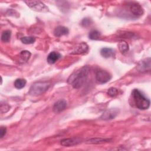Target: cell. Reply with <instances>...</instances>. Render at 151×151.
Wrapping results in <instances>:
<instances>
[{
	"instance_id": "ffe728a7",
	"label": "cell",
	"mask_w": 151,
	"mask_h": 151,
	"mask_svg": "<svg viewBox=\"0 0 151 151\" xmlns=\"http://www.w3.org/2000/svg\"><path fill=\"white\" fill-rule=\"evenodd\" d=\"M100 33L99 31L97 30H93L88 34L89 38L93 40H98L100 38Z\"/></svg>"
},
{
	"instance_id": "603a6c76",
	"label": "cell",
	"mask_w": 151,
	"mask_h": 151,
	"mask_svg": "<svg viewBox=\"0 0 151 151\" xmlns=\"http://www.w3.org/2000/svg\"><path fill=\"white\" fill-rule=\"evenodd\" d=\"M91 23H92V21L90 18H85L82 20L81 24L84 27H87L90 26L91 24Z\"/></svg>"
},
{
	"instance_id": "6da1fadb",
	"label": "cell",
	"mask_w": 151,
	"mask_h": 151,
	"mask_svg": "<svg viewBox=\"0 0 151 151\" xmlns=\"http://www.w3.org/2000/svg\"><path fill=\"white\" fill-rule=\"evenodd\" d=\"M89 68L84 66L74 72L67 80L68 84H71L74 88H81L85 84L89 73Z\"/></svg>"
},
{
	"instance_id": "30bf717a",
	"label": "cell",
	"mask_w": 151,
	"mask_h": 151,
	"mask_svg": "<svg viewBox=\"0 0 151 151\" xmlns=\"http://www.w3.org/2000/svg\"><path fill=\"white\" fill-rule=\"evenodd\" d=\"M67 107V102L64 99L57 101L53 106V111L55 113H59L65 109Z\"/></svg>"
},
{
	"instance_id": "4fadbf2b",
	"label": "cell",
	"mask_w": 151,
	"mask_h": 151,
	"mask_svg": "<svg viewBox=\"0 0 151 151\" xmlns=\"http://www.w3.org/2000/svg\"><path fill=\"white\" fill-rule=\"evenodd\" d=\"M61 57V54L59 52L52 51L47 56V61L50 64H54L56 61H57Z\"/></svg>"
},
{
	"instance_id": "52a82bcc",
	"label": "cell",
	"mask_w": 151,
	"mask_h": 151,
	"mask_svg": "<svg viewBox=\"0 0 151 151\" xmlns=\"http://www.w3.org/2000/svg\"><path fill=\"white\" fill-rule=\"evenodd\" d=\"M119 114V110L117 109H110L103 112L100 119L103 120H108L114 119Z\"/></svg>"
},
{
	"instance_id": "8fae6325",
	"label": "cell",
	"mask_w": 151,
	"mask_h": 151,
	"mask_svg": "<svg viewBox=\"0 0 151 151\" xmlns=\"http://www.w3.org/2000/svg\"><path fill=\"white\" fill-rule=\"evenodd\" d=\"M88 50V45L85 42H81L77 45V46L72 51V54H83L87 52Z\"/></svg>"
},
{
	"instance_id": "cb8c5ba5",
	"label": "cell",
	"mask_w": 151,
	"mask_h": 151,
	"mask_svg": "<svg viewBox=\"0 0 151 151\" xmlns=\"http://www.w3.org/2000/svg\"><path fill=\"white\" fill-rule=\"evenodd\" d=\"M9 109H10V106L7 104H2L1 106V111L2 113L7 112L9 110Z\"/></svg>"
},
{
	"instance_id": "2e32d148",
	"label": "cell",
	"mask_w": 151,
	"mask_h": 151,
	"mask_svg": "<svg viewBox=\"0 0 151 151\" xmlns=\"http://www.w3.org/2000/svg\"><path fill=\"white\" fill-rule=\"evenodd\" d=\"M118 47L120 51L123 54H124L125 52H127L129 49L128 44L124 41H120L118 44Z\"/></svg>"
},
{
	"instance_id": "d4e9b609",
	"label": "cell",
	"mask_w": 151,
	"mask_h": 151,
	"mask_svg": "<svg viewBox=\"0 0 151 151\" xmlns=\"http://www.w3.org/2000/svg\"><path fill=\"white\" fill-rule=\"evenodd\" d=\"M6 133V129L5 127L4 126H1V129H0V137L1 138H2Z\"/></svg>"
},
{
	"instance_id": "5b68a950",
	"label": "cell",
	"mask_w": 151,
	"mask_h": 151,
	"mask_svg": "<svg viewBox=\"0 0 151 151\" xmlns=\"http://www.w3.org/2000/svg\"><path fill=\"white\" fill-rule=\"evenodd\" d=\"M111 78L110 74L105 70H98L96 73V80L100 84H104Z\"/></svg>"
},
{
	"instance_id": "9a60e30c",
	"label": "cell",
	"mask_w": 151,
	"mask_h": 151,
	"mask_svg": "<svg viewBox=\"0 0 151 151\" xmlns=\"http://www.w3.org/2000/svg\"><path fill=\"white\" fill-rule=\"evenodd\" d=\"M111 140L110 139H104L101 137H95L89 139L86 141L87 144H102L109 142Z\"/></svg>"
},
{
	"instance_id": "8992f818",
	"label": "cell",
	"mask_w": 151,
	"mask_h": 151,
	"mask_svg": "<svg viewBox=\"0 0 151 151\" xmlns=\"http://www.w3.org/2000/svg\"><path fill=\"white\" fill-rule=\"evenodd\" d=\"M130 11L135 16H141L143 14V9L142 6L137 2H131L129 4Z\"/></svg>"
},
{
	"instance_id": "7402d4cb",
	"label": "cell",
	"mask_w": 151,
	"mask_h": 151,
	"mask_svg": "<svg viewBox=\"0 0 151 151\" xmlns=\"http://www.w3.org/2000/svg\"><path fill=\"white\" fill-rule=\"evenodd\" d=\"M118 90L114 87H110L107 91V94L110 97H115L118 95Z\"/></svg>"
},
{
	"instance_id": "7c38bea8",
	"label": "cell",
	"mask_w": 151,
	"mask_h": 151,
	"mask_svg": "<svg viewBox=\"0 0 151 151\" xmlns=\"http://www.w3.org/2000/svg\"><path fill=\"white\" fill-rule=\"evenodd\" d=\"M69 32V30L67 28L64 26H58L54 30V35L56 37H60L63 35H67Z\"/></svg>"
},
{
	"instance_id": "3957f363",
	"label": "cell",
	"mask_w": 151,
	"mask_h": 151,
	"mask_svg": "<svg viewBox=\"0 0 151 151\" xmlns=\"http://www.w3.org/2000/svg\"><path fill=\"white\" fill-rule=\"evenodd\" d=\"M51 84L47 81H38L30 87L29 94L32 96H38L44 94L50 87Z\"/></svg>"
},
{
	"instance_id": "44dd1931",
	"label": "cell",
	"mask_w": 151,
	"mask_h": 151,
	"mask_svg": "<svg viewBox=\"0 0 151 151\" xmlns=\"http://www.w3.org/2000/svg\"><path fill=\"white\" fill-rule=\"evenodd\" d=\"M19 55H20L21 58L22 60H24V61H27L29 60V57L31 56V53L28 51L24 50V51H22L20 52Z\"/></svg>"
},
{
	"instance_id": "7a4b0ae2",
	"label": "cell",
	"mask_w": 151,
	"mask_h": 151,
	"mask_svg": "<svg viewBox=\"0 0 151 151\" xmlns=\"http://www.w3.org/2000/svg\"><path fill=\"white\" fill-rule=\"evenodd\" d=\"M132 94L137 108L140 110H146L149 107L150 100L139 90L134 89Z\"/></svg>"
},
{
	"instance_id": "277c9868",
	"label": "cell",
	"mask_w": 151,
	"mask_h": 151,
	"mask_svg": "<svg viewBox=\"0 0 151 151\" xmlns=\"http://www.w3.org/2000/svg\"><path fill=\"white\" fill-rule=\"evenodd\" d=\"M25 3L34 11L39 12H47L49 11L48 8L40 1H25Z\"/></svg>"
},
{
	"instance_id": "5bb4252c",
	"label": "cell",
	"mask_w": 151,
	"mask_h": 151,
	"mask_svg": "<svg viewBox=\"0 0 151 151\" xmlns=\"http://www.w3.org/2000/svg\"><path fill=\"white\" fill-rule=\"evenodd\" d=\"M100 54L101 55L106 58L113 57L115 55V51L114 50L110 48H107L104 47L101 49L100 50Z\"/></svg>"
},
{
	"instance_id": "d6986e66",
	"label": "cell",
	"mask_w": 151,
	"mask_h": 151,
	"mask_svg": "<svg viewBox=\"0 0 151 151\" xmlns=\"http://www.w3.org/2000/svg\"><path fill=\"white\" fill-rule=\"evenodd\" d=\"M21 41L25 44H31L35 42V38L33 37H24L21 38Z\"/></svg>"
},
{
	"instance_id": "ba28073f",
	"label": "cell",
	"mask_w": 151,
	"mask_h": 151,
	"mask_svg": "<svg viewBox=\"0 0 151 151\" xmlns=\"http://www.w3.org/2000/svg\"><path fill=\"white\" fill-rule=\"evenodd\" d=\"M150 58L148 57L146 58L141 61L138 64L137 66V70L140 72H146V71H149L150 70V67H151V64H150Z\"/></svg>"
},
{
	"instance_id": "ac0fdd59",
	"label": "cell",
	"mask_w": 151,
	"mask_h": 151,
	"mask_svg": "<svg viewBox=\"0 0 151 151\" xmlns=\"http://www.w3.org/2000/svg\"><path fill=\"white\" fill-rule=\"evenodd\" d=\"M11 32L9 30L4 31L1 35V40L4 42H8L10 41Z\"/></svg>"
},
{
	"instance_id": "9c48e42d",
	"label": "cell",
	"mask_w": 151,
	"mask_h": 151,
	"mask_svg": "<svg viewBox=\"0 0 151 151\" xmlns=\"http://www.w3.org/2000/svg\"><path fill=\"white\" fill-rule=\"evenodd\" d=\"M81 142V139L78 137H71L64 139L61 140V145L63 146H72L74 145H76Z\"/></svg>"
},
{
	"instance_id": "e0dca14e",
	"label": "cell",
	"mask_w": 151,
	"mask_h": 151,
	"mask_svg": "<svg viewBox=\"0 0 151 151\" xmlns=\"http://www.w3.org/2000/svg\"><path fill=\"white\" fill-rule=\"evenodd\" d=\"M26 83V80L24 78H18L14 82V86L18 89H21L25 87Z\"/></svg>"
}]
</instances>
